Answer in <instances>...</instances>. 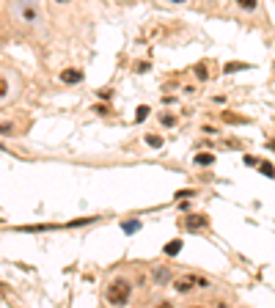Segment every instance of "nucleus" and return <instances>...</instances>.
I'll list each match as a JSON object with an SVG mask.
<instances>
[{
    "label": "nucleus",
    "mask_w": 275,
    "mask_h": 308,
    "mask_svg": "<svg viewBox=\"0 0 275 308\" xmlns=\"http://www.w3.org/2000/svg\"><path fill=\"white\" fill-rule=\"evenodd\" d=\"M9 17L22 31H44V14L36 0H9Z\"/></svg>",
    "instance_id": "obj_1"
},
{
    "label": "nucleus",
    "mask_w": 275,
    "mask_h": 308,
    "mask_svg": "<svg viewBox=\"0 0 275 308\" xmlns=\"http://www.w3.org/2000/svg\"><path fill=\"white\" fill-rule=\"evenodd\" d=\"M129 297H132V283L127 278H113L107 283V289H105V300L110 306H127Z\"/></svg>",
    "instance_id": "obj_2"
},
{
    "label": "nucleus",
    "mask_w": 275,
    "mask_h": 308,
    "mask_svg": "<svg viewBox=\"0 0 275 308\" xmlns=\"http://www.w3.org/2000/svg\"><path fill=\"white\" fill-rule=\"evenodd\" d=\"M171 286H173L176 294H190L193 289H209L212 283H209V278H204V275L187 273V275H182V278H173Z\"/></svg>",
    "instance_id": "obj_3"
},
{
    "label": "nucleus",
    "mask_w": 275,
    "mask_h": 308,
    "mask_svg": "<svg viewBox=\"0 0 275 308\" xmlns=\"http://www.w3.org/2000/svg\"><path fill=\"white\" fill-rule=\"evenodd\" d=\"M173 281V270L165 264H157L154 270H152V283L154 286H168V283Z\"/></svg>",
    "instance_id": "obj_4"
},
{
    "label": "nucleus",
    "mask_w": 275,
    "mask_h": 308,
    "mask_svg": "<svg viewBox=\"0 0 275 308\" xmlns=\"http://www.w3.org/2000/svg\"><path fill=\"white\" fill-rule=\"evenodd\" d=\"M182 226H184L187 231H201V229H206V226H209V217H206L204 212H198V215H187Z\"/></svg>",
    "instance_id": "obj_5"
},
{
    "label": "nucleus",
    "mask_w": 275,
    "mask_h": 308,
    "mask_svg": "<svg viewBox=\"0 0 275 308\" xmlns=\"http://www.w3.org/2000/svg\"><path fill=\"white\" fill-rule=\"evenodd\" d=\"M11 86H14V80L6 69H0V102H6L11 96Z\"/></svg>",
    "instance_id": "obj_6"
},
{
    "label": "nucleus",
    "mask_w": 275,
    "mask_h": 308,
    "mask_svg": "<svg viewBox=\"0 0 275 308\" xmlns=\"http://www.w3.org/2000/svg\"><path fill=\"white\" fill-rule=\"evenodd\" d=\"M61 83L77 86V83H83V72H80V69H63V72H61Z\"/></svg>",
    "instance_id": "obj_7"
},
{
    "label": "nucleus",
    "mask_w": 275,
    "mask_h": 308,
    "mask_svg": "<svg viewBox=\"0 0 275 308\" xmlns=\"http://www.w3.org/2000/svg\"><path fill=\"white\" fill-rule=\"evenodd\" d=\"M0 135L3 138H17L19 135V124H14V121H0Z\"/></svg>",
    "instance_id": "obj_8"
},
{
    "label": "nucleus",
    "mask_w": 275,
    "mask_h": 308,
    "mask_svg": "<svg viewBox=\"0 0 275 308\" xmlns=\"http://www.w3.org/2000/svg\"><path fill=\"white\" fill-rule=\"evenodd\" d=\"M234 6L240 11H245V14H253L259 9V0H234Z\"/></svg>",
    "instance_id": "obj_9"
},
{
    "label": "nucleus",
    "mask_w": 275,
    "mask_h": 308,
    "mask_svg": "<svg viewBox=\"0 0 275 308\" xmlns=\"http://www.w3.org/2000/svg\"><path fill=\"white\" fill-rule=\"evenodd\" d=\"M193 163H196V165H204V168H209V165L215 163V154L201 152V154H196V157H193Z\"/></svg>",
    "instance_id": "obj_10"
},
{
    "label": "nucleus",
    "mask_w": 275,
    "mask_h": 308,
    "mask_svg": "<svg viewBox=\"0 0 275 308\" xmlns=\"http://www.w3.org/2000/svg\"><path fill=\"white\" fill-rule=\"evenodd\" d=\"M240 69H250V63H242V61H231V63H226L223 72L226 75H231V72H240Z\"/></svg>",
    "instance_id": "obj_11"
},
{
    "label": "nucleus",
    "mask_w": 275,
    "mask_h": 308,
    "mask_svg": "<svg viewBox=\"0 0 275 308\" xmlns=\"http://www.w3.org/2000/svg\"><path fill=\"white\" fill-rule=\"evenodd\" d=\"M146 146H152V149H163V135L149 132V135H146Z\"/></svg>",
    "instance_id": "obj_12"
},
{
    "label": "nucleus",
    "mask_w": 275,
    "mask_h": 308,
    "mask_svg": "<svg viewBox=\"0 0 275 308\" xmlns=\"http://www.w3.org/2000/svg\"><path fill=\"white\" fill-rule=\"evenodd\" d=\"M160 124H163V127H176V116H173V113H160Z\"/></svg>",
    "instance_id": "obj_13"
},
{
    "label": "nucleus",
    "mask_w": 275,
    "mask_h": 308,
    "mask_svg": "<svg viewBox=\"0 0 275 308\" xmlns=\"http://www.w3.org/2000/svg\"><path fill=\"white\" fill-rule=\"evenodd\" d=\"M179 250H182V240H173V242L165 245V256H176Z\"/></svg>",
    "instance_id": "obj_14"
},
{
    "label": "nucleus",
    "mask_w": 275,
    "mask_h": 308,
    "mask_svg": "<svg viewBox=\"0 0 275 308\" xmlns=\"http://www.w3.org/2000/svg\"><path fill=\"white\" fill-rule=\"evenodd\" d=\"M193 75H196L198 80H206V77H209V69H206V63H196V66H193Z\"/></svg>",
    "instance_id": "obj_15"
},
{
    "label": "nucleus",
    "mask_w": 275,
    "mask_h": 308,
    "mask_svg": "<svg viewBox=\"0 0 275 308\" xmlns=\"http://www.w3.org/2000/svg\"><path fill=\"white\" fill-rule=\"evenodd\" d=\"M149 113H152V108H149V105H140V108H138V113H135V124H140V121H146V116Z\"/></svg>",
    "instance_id": "obj_16"
},
{
    "label": "nucleus",
    "mask_w": 275,
    "mask_h": 308,
    "mask_svg": "<svg viewBox=\"0 0 275 308\" xmlns=\"http://www.w3.org/2000/svg\"><path fill=\"white\" fill-rule=\"evenodd\" d=\"M223 121H229V124H248L245 116H234V113H223Z\"/></svg>",
    "instance_id": "obj_17"
},
{
    "label": "nucleus",
    "mask_w": 275,
    "mask_h": 308,
    "mask_svg": "<svg viewBox=\"0 0 275 308\" xmlns=\"http://www.w3.org/2000/svg\"><path fill=\"white\" fill-rule=\"evenodd\" d=\"M259 171L264 173L267 179H275V168H273V163H259Z\"/></svg>",
    "instance_id": "obj_18"
},
{
    "label": "nucleus",
    "mask_w": 275,
    "mask_h": 308,
    "mask_svg": "<svg viewBox=\"0 0 275 308\" xmlns=\"http://www.w3.org/2000/svg\"><path fill=\"white\" fill-rule=\"evenodd\" d=\"M140 229V220H127L124 223V231H127V234H132V231H138Z\"/></svg>",
    "instance_id": "obj_19"
},
{
    "label": "nucleus",
    "mask_w": 275,
    "mask_h": 308,
    "mask_svg": "<svg viewBox=\"0 0 275 308\" xmlns=\"http://www.w3.org/2000/svg\"><path fill=\"white\" fill-rule=\"evenodd\" d=\"M149 69H152V66H149L146 61H138V63H135V72H138V75H146Z\"/></svg>",
    "instance_id": "obj_20"
},
{
    "label": "nucleus",
    "mask_w": 275,
    "mask_h": 308,
    "mask_svg": "<svg viewBox=\"0 0 275 308\" xmlns=\"http://www.w3.org/2000/svg\"><path fill=\"white\" fill-rule=\"evenodd\" d=\"M94 113H99V116H107V113H110V105H94Z\"/></svg>",
    "instance_id": "obj_21"
},
{
    "label": "nucleus",
    "mask_w": 275,
    "mask_h": 308,
    "mask_svg": "<svg viewBox=\"0 0 275 308\" xmlns=\"http://www.w3.org/2000/svg\"><path fill=\"white\" fill-rule=\"evenodd\" d=\"M201 129H204V135H217V132H220V129L212 127V124H206V127H201Z\"/></svg>",
    "instance_id": "obj_22"
},
{
    "label": "nucleus",
    "mask_w": 275,
    "mask_h": 308,
    "mask_svg": "<svg viewBox=\"0 0 275 308\" xmlns=\"http://www.w3.org/2000/svg\"><path fill=\"white\" fill-rule=\"evenodd\" d=\"M193 196V190H179V193H176V198H190Z\"/></svg>",
    "instance_id": "obj_23"
},
{
    "label": "nucleus",
    "mask_w": 275,
    "mask_h": 308,
    "mask_svg": "<svg viewBox=\"0 0 275 308\" xmlns=\"http://www.w3.org/2000/svg\"><path fill=\"white\" fill-rule=\"evenodd\" d=\"M52 3H55V6H72L75 0H52Z\"/></svg>",
    "instance_id": "obj_24"
},
{
    "label": "nucleus",
    "mask_w": 275,
    "mask_h": 308,
    "mask_svg": "<svg viewBox=\"0 0 275 308\" xmlns=\"http://www.w3.org/2000/svg\"><path fill=\"white\" fill-rule=\"evenodd\" d=\"M168 3H171V6H184L187 0H168Z\"/></svg>",
    "instance_id": "obj_25"
},
{
    "label": "nucleus",
    "mask_w": 275,
    "mask_h": 308,
    "mask_svg": "<svg viewBox=\"0 0 275 308\" xmlns=\"http://www.w3.org/2000/svg\"><path fill=\"white\" fill-rule=\"evenodd\" d=\"M267 149H273L275 152V140H267Z\"/></svg>",
    "instance_id": "obj_26"
},
{
    "label": "nucleus",
    "mask_w": 275,
    "mask_h": 308,
    "mask_svg": "<svg viewBox=\"0 0 275 308\" xmlns=\"http://www.w3.org/2000/svg\"><path fill=\"white\" fill-rule=\"evenodd\" d=\"M116 3H121V6H129V3H132V0H116Z\"/></svg>",
    "instance_id": "obj_27"
}]
</instances>
